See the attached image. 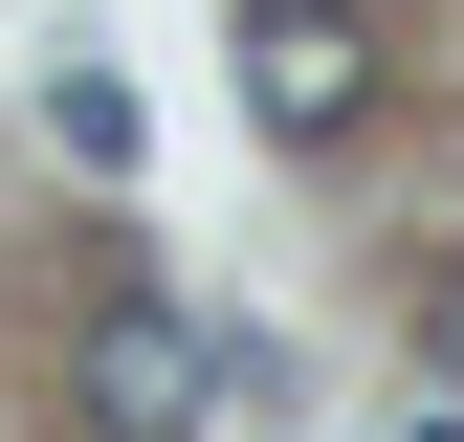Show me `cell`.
<instances>
[{
	"label": "cell",
	"instance_id": "6da1fadb",
	"mask_svg": "<svg viewBox=\"0 0 464 442\" xmlns=\"http://www.w3.org/2000/svg\"><path fill=\"white\" fill-rule=\"evenodd\" d=\"M67 376H89V420H133V442H178V420H266V354H244V332H199V310H155V288H111Z\"/></svg>",
	"mask_w": 464,
	"mask_h": 442
},
{
	"label": "cell",
	"instance_id": "7a4b0ae2",
	"mask_svg": "<svg viewBox=\"0 0 464 442\" xmlns=\"http://www.w3.org/2000/svg\"><path fill=\"white\" fill-rule=\"evenodd\" d=\"M244 110H266L287 155H332L376 110V23H354V0H244Z\"/></svg>",
	"mask_w": 464,
	"mask_h": 442
},
{
	"label": "cell",
	"instance_id": "3957f363",
	"mask_svg": "<svg viewBox=\"0 0 464 442\" xmlns=\"http://www.w3.org/2000/svg\"><path fill=\"white\" fill-rule=\"evenodd\" d=\"M44 133H67L89 178H133V89H111V67H44Z\"/></svg>",
	"mask_w": 464,
	"mask_h": 442
},
{
	"label": "cell",
	"instance_id": "277c9868",
	"mask_svg": "<svg viewBox=\"0 0 464 442\" xmlns=\"http://www.w3.org/2000/svg\"><path fill=\"white\" fill-rule=\"evenodd\" d=\"M420 376H464V265H442V288H420Z\"/></svg>",
	"mask_w": 464,
	"mask_h": 442
}]
</instances>
